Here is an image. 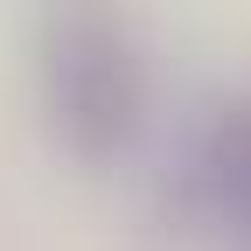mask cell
<instances>
[{"label": "cell", "instance_id": "6da1fadb", "mask_svg": "<svg viewBox=\"0 0 251 251\" xmlns=\"http://www.w3.org/2000/svg\"><path fill=\"white\" fill-rule=\"evenodd\" d=\"M140 63L105 21H70L49 42V105L84 153H112L140 126Z\"/></svg>", "mask_w": 251, "mask_h": 251}, {"label": "cell", "instance_id": "7a4b0ae2", "mask_svg": "<svg viewBox=\"0 0 251 251\" xmlns=\"http://www.w3.org/2000/svg\"><path fill=\"white\" fill-rule=\"evenodd\" d=\"M209 181L224 188V202L251 209V105L216 126V140H209Z\"/></svg>", "mask_w": 251, "mask_h": 251}]
</instances>
